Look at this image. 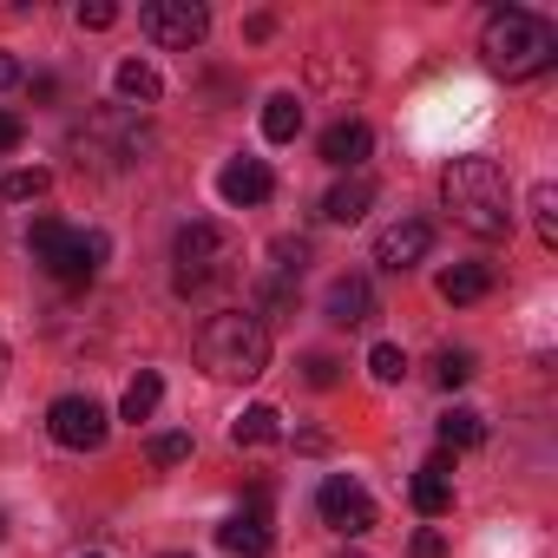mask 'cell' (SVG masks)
I'll list each match as a JSON object with an SVG mask.
<instances>
[{
	"instance_id": "cell-1",
	"label": "cell",
	"mask_w": 558,
	"mask_h": 558,
	"mask_svg": "<svg viewBox=\"0 0 558 558\" xmlns=\"http://www.w3.org/2000/svg\"><path fill=\"white\" fill-rule=\"evenodd\" d=\"M171 283L178 296L191 303H210V296H230L243 283V236L217 217H191L178 223L171 236Z\"/></svg>"
},
{
	"instance_id": "cell-2",
	"label": "cell",
	"mask_w": 558,
	"mask_h": 558,
	"mask_svg": "<svg viewBox=\"0 0 558 558\" xmlns=\"http://www.w3.org/2000/svg\"><path fill=\"white\" fill-rule=\"evenodd\" d=\"M440 204L473 236H512V217H519L512 210V184H506V171L493 158H453L440 171Z\"/></svg>"
},
{
	"instance_id": "cell-3",
	"label": "cell",
	"mask_w": 558,
	"mask_h": 558,
	"mask_svg": "<svg viewBox=\"0 0 558 558\" xmlns=\"http://www.w3.org/2000/svg\"><path fill=\"white\" fill-rule=\"evenodd\" d=\"M480 53L499 80H538L558 60V34H551V21H538L525 8H499L480 27Z\"/></svg>"
},
{
	"instance_id": "cell-4",
	"label": "cell",
	"mask_w": 558,
	"mask_h": 558,
	"mask_svg": "<svg viewBox=\"0 0 558 558\" xmlns=\"http://www.w3.org/2000/svg\"><path fill=\"white\" fill-rule=\"evenodd\" d=\"M197 362H204V375H217V381H256V375L269 368V329H263L250 310H223V316L204 323Z\"/></svg>"
},
{
	"instance_id": "cell-5",
	"label": "cell",
	"mask_w": 558,
	"mask_h": 558,
	"mask_svg": "<svg viewBox=\"0 0 558 558\" xmlns=\"http://www.w3.org/2000/svg\"><path fill=\"white\" fill-rule=\"evenodd\" d=\"M27 250H34V263L53 276V283H66V290H86L93 276H99V263H106V236L99 230H73L60 217H34Z\"/></svg>"
},
{
	"instance_id": "cell-6",
	"label": "cell",
	"mask_w": 558,
	"mask_h": 558,
	"mask_svg": "<svg viewBox=\"0 0 558 558\" xmlns=\"http://www.w3.org/2000/svg\"><path fill=\"white\" fill-rule=\"evenodd\" d=\"M138 151H151V138L138 132V119L125 106L86 119V132H73V158L80 165H99V171H125V165H145Z\"/></svg>"
},
{
	"instance_id": "cell-7",
	"label": "cell",
	"mask_w": 558,
	"mask_h": 558,
	"mask_svg": "<svg viewBox=\"0 0 558 558\" xmlns=\"http://www.w3.org/2000/svg\"><path fill=\"white\" fill-rule=\"evenodd\" d=\"M106 408L93 401V395H60L53 408H47V434L60 440V447H73V453H99L106 447Z\"/></svg>"
},
{
	"instance_id": "cell-8",
	"label": "cell",
	"mask_w": 558,
	"mask_h": 558,
	"mask_svg": "<svg viewBox=\"0 0 558 558\" xmlns=\"http://www.w3.org/2000/svg\"><path fill=\"white\" fill-rule=\"evenodd\" d=\"M316 512H323V525H329V532H342V538L375 532V499H368V486H362V480H349V473H329V480H323Z\"/></svg>"
},
{
	"instance_id": "cell-9",
	"label": "cell",
	"mask_w": 558,
	"mask_h": 558,
	"mask_svg": "<svg viewBox=\"0 0 558 558\" xmlns=\"http://www.w3.org/2000/svg\"><path fill=\"white\" fill-rule=\"evenodd\" d=\"M138 27H145L158 47H178V53H191V47L210 34V14L197 8V0H145V8H138Z\"/></svg>"
},
{
	"instance_id": "cell-10",
	"label": "cell",
	"mask_w": 558,
	"mask_h": 558,
	"mask_svg": "<svg viewBox=\"0 0 558 558\" xmlns=\"http://www.w3.org/2000/svg\"><path fill=\"white\" fill-rule=\"evenodd\" d=\"M217 538H223V551H236V558H263V551L276 545V532H269V493L256 486V493H250V506H243V512H230V519L217 525Z\"/></svg>"
},
{
	"instance_id": "cell-11",
	"label": "cell",
	"mask_w": 558,
	"mask_h": 558,
	"mask_svg": "<svg viewBox=\"0 0 558 558\" xmlns=\"http://www.w3.org/2000/svg\"><path fill=\"white\" fill-rule=\"evenodd\" d=\"M427 243H434V223H427V217H401V223H388V230L375 236V263H381L388 276H408V269L427 256Z\"/></svg>"
},
{
	"instance_id": "cell-12",
	"label": "cell",
	"mask_w": 558,
	"mask_h": 558,
	"mask_svg": "<svg viewBox=\"0 0 558 558\" xmlns=\"http://www.w3.org/2000/svg\"><path fill=\"white\" fill-rule=\"evenodd\" d=\"M217 191H223V204H236V210H256V204H269V191H276V171H269L263 158H230V165L217 171Z\"/></svg>"
},
{
	"instance_id": "cell-13",
	"label": "cell",
	"mask_w": 558,
	"mask_h": 558,
	"mask_svg": "<svg viewBox=\"0 0 558 558\" xmlns=\"http://www.w3.org/2000/svg\"><path fill=\"white\" fill-rule=\"evenodd\" d=\"M329 323L336 329H368L375 323V283L368 276H336L329 283Z\"/></svg>"
},
{
	"instance_id": "cell-14",
	"label": "cell",
	"mask_w": 558,
	"mask_h": 558,
	"mask_svg": "<svg viewBox=\"0 0 558 558\" xmlns=\"http://www.w3.org/2000/svg\"><path fill=\"white\" fill-rule=\"evenodd\" d=\"M408 493H414V512H421V519H440V512L453 506V460H447V453H434V460L414 473V486H408Z\"/></svg>"
},
{
	"instance_id": "cell-15",
	"label": "cell",
	"mask_w": 558,
	"mask_h": 558,
	"mask_svg": "<svg viewBox=\"0 0 558 558\" xmlns=\"http://www.w3.org/2000/svg\"><path fill=\"white\" fill-rule=\"evenodd\" d=\"M368 145H375V132H368L362 119H336V125L323 132V158H329L336 171H362Z\"/></svg>"
},
{
	"instance_id": "cell-16",
	"label": "cell",
	"mask_w": 558,
	"mask_h": 558,
	"mask_svg": "<svg viewBox=\"0 0 558 558\" xmlns=\"http://www.w3.org/2000/svg\"><path fill=\"white\" fill-rule=\"evenodd\" d=\"M368 204H375V178H362V171H355V178H342V184L323 197V217H329V223H362V217H368Z\"/></svg>"
},
{
	"instance_id": "cell-17",
	"label": "cell",
	"mask_w": 558,
	"mask_h": 558,
	"mask_svg": "<svg viewBox=\"0 0 558 558\" xmlns=\"http://www.w3.org/2000/svg\"><path fill=\"white\" fill-rule=\"evenodd\" d=\"M112 86H119L125 106H158V99H165V80H158V66H145V60H119Z\"/></svg>"
},
{
	"instance_id": "cell-18",
	"label": "cell",
	"mask_w": 558,
	"mask_h": 558,
	"mask_svg": "<svg viewBox=\"0 0 558 558\" xmlns=\"http://www.w3.org/2000/svg\"><path fill=\"white\" fill-rule=\"evenodd\" d=\"M296 132H303V99H296V93H276V99L263 106V138H269V145H290Z\"/></svg>"
},
{
	"instance_id": "cell-19",
	"label": "cell",
	"mask_w": 558,
	"mask_h": 558,
	"mask_svg": "<svg viewBox=\"0 0 558 558\" xmlns=\"http://www.w3.org/2000/svg\"><path fill=\"white\" fill-rule=\"evenodd\" d=\"M486 290H493V269H486V263H453V269L440 276V296H447V303H480Z\"/></svg>"
},
{
	"instance_id": "cell-20",
	"label": "cell",
	"mask_w": 558,
	"mask_h": 558,
	"mask_svg": "<svg viewBox=\"0 0 558 558\" xmlns=\"http://www.w3.org/2000/svg\"><path fill=\"white\" fill-rule=\"evenodd\" d=\"M158 401H165L158 368H138V375H132V388H125V401H119V414H125V421H151V414H158Z\"/></svg>"
},
{
	"instance_id": "cell-21",
	"label": "cell",
	"mask_w": 558,
	"mask_h": 558,
	"mask_svg": "<svg viewBox=\"0 0 558 558\" xmlns=\"http://www.w3.org/2000/svg\"><path fill=\"white\" fill-rule=\"evenodd\" d=\"M276 421H283V414H276V408H243V414L230 421V440H236V447H269L276 434H283V427H276Z\"/></svg>"
},
{
	"instance_id": "cell-22",
	"label": "cell",
	"mask_w": 558,
	"mask_h": 558,
	"mask_svg": "<svg viewBox=\"0 0 558 558\" xmlns=\"http://www.w3.org/2000/svg\"><path fill=\"white\" fill-rule=\"evenodd\" d=\"M480 440H486V421H480L473 408H447V414H440V447L460 453V447H480Z\"/></svg>"
},
{
	"instance_id": "cell-23",
	"label": "cell",
	"mask_w": 558,
	"mask_h": 558,
	"mask_svg": "<svg viewBox=\"0 0 558 558\" xmlns=\"http://www.w3.org/2000/svg\"><path fill=\"white\" fill-rule=\"evenodd\" d=\"M532 210H538V243L558 250V184H538L532 191Z\"/></svg>"
},
{
	"instance_id": "cell-24",
	"label": "cell",
	"mask_w": 558,
	"mask_h": 558,
	"mask_svg": "<svg viewBox=\"0 0 558 558\" xmlns=\"http://www.w3.org/2000/svg\"><path fill=\"white\" fill-rule=\"evenodd\" d=\"M434 381H440V388H466V381H473V355H466V349H447V355L434 362Z\"/></svg>"
},
{
	"instance_id": "cell-25",
	"label": "cell",
	"mask_w": 558,
	"mask_h": 558,
	"mask_svg": "<svg viewBox=\"0 0 558 558\" xmlns=\"http://www.w3.org/2000/svg\"><path fill=\"white\" fill-rule=\"evenodd\" d=\"M368 368H375V381H401V375H408V355H401L395 342H375V349H368Z\"/></svg>"
},
{
	"instance_id": "cell-26",
	"label": "cell",
	"mask_w": 558,
	"mask_h": 558,
	"mask_svg": "<svg viewBox=\"0 0 558 558\" xmlns=\"http://www.w3.org/2000/svg\"><path fill=\"white\" fill-rule=\"evenodd\" d=\"M151 466H178V460H191V434H151Z\"/></svg>"
},
{
	"instance_id": "cell-27",
	"label": "cell",
	"mask_w": 558,
	"mask_h": 558,
	"mask_svg": "<svg viewBox=\"0 0 558 558\" xmlns=\"http://www.w3.org/2000/svg\"><path fill=\"white\" fill-rule=\"evenodd\" d=\"M47 184H53V178L34 165V171H14L8 184H0V197H47Z\"/></svg>"
},
{
	"instance_id": "cell-28",
	"label": "cell",
	"mask_w": 558,
	"mask_h": 558,
	"mask_svg": "<svg viewBox=\"0 0 558 558\" xmlns=\"http://www.w3.org/2000/svg\"><path fill=\"white\" fill-rule=\"evenodd\" d=\"M303 381H310V388H336V381H342V362H336V355H310V362H303Z\"/></svg>"
},
{
	"instance_id": "cell-29",
	"label": "cell",
	"mask_w": 558,
	"mask_h": 558,
	"mask_svg": "<svg viewBox=\"0 0 558 558\" xmlns=\"http://www.w3.org/2000/svg\"><path fill=\"white\" fill-rule=\"evenodd\" d=\"M408 551H414V558H447V538H440V532H434V525H421V532H414V545H408Z\"/></svg>"
},
{
	"instance_id": "cell-30",
	"label": "cell",
	"mask_w": 558,
	"mask_h": 558,
	"mask_svg": "<svg viewBox=\"0 0 558 558\" xmlns=\"http://www.w3.org/2000/svg\"><path fill=\"white\" fill-rule=\"evenodd\" d=\"M112 21H119L112 0H93V8H80V27H93V34H99V27H112Z\"/></svg>"
},
{
	"instance_id": "cell-31",
	"label": "cell",
	"mask_w": 558,
	"mask_h": 558,
	"mask_svg": "<svg viewBox=\"0 0 558 558\" xmlns=\"http://www.w3.org/2000/svg\"><path fill=\"white\" fill-rule=\"evenodd\" d=\"M21 138H27V125H21V119H14V112H0V151H14V145H21Z\"/></svg>"
},
{
	"instance_id": "cell-32",
	"label": "cell",
	"mask_w": 558,
	"mask_h": 558,
	"mask_svg": "<svg viewBox=\"0 0 558 558\" xmlns=\"http://www.w3.org/2000/svg\"><path fill=\"white\" fill-rule=\"evenodd\" d=\"M14 80H21V60H14V53H0V86H14Z\"/></svg>"
},
{
	"instance_id": "cell-33",
	"label": "cell",
	"mask_w": 558,
	"mask_h": 558,
	"mask_svg": "<svg viewBox=\"0 0 558 558\" xmlns=\"http://www.w3.org/2000/svg\"><path fill=\"white\" fill-rule=\"evenodd\" d=\"M0 538H8V512H0Z\"/></svg>"
},
{
	"instance_id": "cell-34",
	"label": "cell",
	"mask_w": 558,
	"mask_h": 558,
	"mask_svg": "<svg viewBox=\"0 0 558 558\" xmlns=\"http://www.w3.org/2000/svg\"><path fill=\"white\" fill-rule=\"evenodd\" d=\"M0 375H8V349H0Z\"/></svg>"
},
{
	"instance_id": "cell-35",
	"label": "cell",
	"mask_w": 558,
	"mask_h": 558,
	"mask_svg": "<svg viewBox=\"0 0 558 558\" xmlns=\"http://www.w3.org/2000/svg\"><path fill=\"white\" fill-rule=\"evenodd\" d=\"M165 558H191V551H165Z\"/></svg>"
}]
</instances>
